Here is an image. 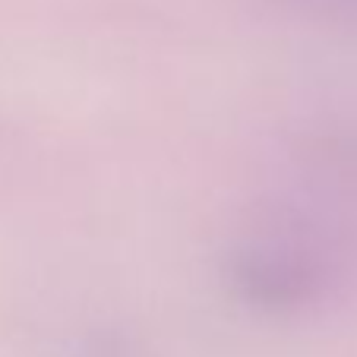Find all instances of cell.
Masks as SVG:
<instances>
[{
    "label": "cell",
    "mask_w": 357,
    "mask_h": 357,
    "mask_svg": "<svg viewBox=\"0 0 357 357\" xmlns=\"http://www.w3.org/2000/svg\"><path fill=\"white\" fill-rule=\"evenodd\" d=\"M234 282L243 294L269 307H297L317 294V272L282 250H250L237 259Z\"/></svg>",
    "instance_id": "obj_1"
},
{
    "label": "cell",
    "mask_w": 357,
    "mask_h": 357,
    "mask_svg": "<svg viewBox=\"0 0 357 357\" xmlns=\"http://www.w3.org/2000/svg\"><path fill=\"white\" fill-rule=\"evenodd\" d=\"M282 7H294L301 13H319L332 20H357V0H275Z\"/></svg>",
    "instance_id": "obj_2"
}]
</instances>
